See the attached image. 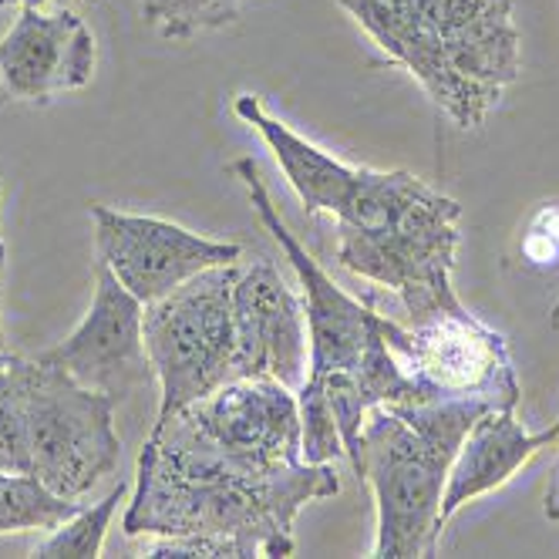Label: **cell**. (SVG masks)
Segmentation results:
<instances>
[{
  "mask_svg": "<svg viewBox=\"0 0 559 559\" xmlns=\"http://www.w3.org/2000/svg\"><path fill=\"white\" fill-rule=\"evenodd\" d=\"M229 169L247 186L250 206L257 210L266 233L280 243V250L287 253L304 287L310 361H307V378L300 388L313 394H328L347 412L361 415L365 408L357 405V381H361V374L371 368L374 357L388 347V337H384L388 317L378 313L371 304L344 294L331 280V273L304 250V243L290 233V226L273 206V195L263 182L257 158H236Z\"/></svg>",
  "mask_w": 559,
  "mask_h": 559,
  "instance_id": "8992f818",
  "label": "cell"
},
{
  "mask_svg": "<svg viewBox=\"0 0 559 559\" xmlns=\"http://www.w3.org/2000/svg\"><path fill=\"white\" fill-rule=\"evenodd\" d=\"M337 219V263L402 297L412 324L459 310L452 266L462 206L405 169L357 173Z\"/></svg>",
  "mask_w": 559,
  "mask_h": 559,
  "instance_id": "3957f363",
  "label": "cell"
},
{
  "mask_svg": "<svg viewBox=\"0 0 559 559\" xmlns=\"http://www.w3.org/2000/svg\"><path fill=\"white\" fill-rule=\"evenodd\" d=\"M85 502L51 492L37 475L0 468V536L51 533Z\"/></svg>",
  "mask_w": 559,
  "mask_h": 559,
  "instance_id": "2e32d148",
  "label": "cell"
},
{
  "mask_svg": "<svg viewBox=\"0 0 559 559\" xmlns=\"http://www.w3.org/2000/svg\"><path fill=\"white\" fill-rule=\"evenodd\" d=\"M145 24L166 41H189L195 34L226 27L243 14V0H139Z\"/></svg>",
  "mask_w": 559,
  "mask_h": 559,
  "instance_id": "e0dca14e",
  "label": "cell"
},
{
  "mask_svg": "<svg viewBox=\"0 0 559 559\" xmlns=\"http://www.w3.org/2000/svg\"><path fill=\"white\" fill-rule=\"evenodd\" d=\"M236 378H276L287 388H300L307 378L310 344L304 297H297L280 270L266 260L239 263L236 287Z\"/></svg>",
  "mask_w": 559,
  "mask_h": 559,
  "instance_id": "7c38bea8",
  "label": "cell"
},
{
  "mask_svg": "<svg viewBox=\"0 0 559 559\" xmlns=\"http://www.w3.org/2000/svg\"><path fill=\"white\" fill-rule=\"evenodd\" d=\"M552 442H559V421L556 425H549L546 431H539V445L546 449V445H552Z\"/></svg>",
  "mask_w": 559,
  "mask_h": 559,
  "instance_id": "cb8c5ba5",
  "label": "cell"
},
{
  "mask_svg": "<svg viewBox=\"0 0 559 559\" xmlns=\"http://www.w3.org/2000/svg\"><path fill=\"white\" fill-rule=\"evenodd\" d=\"M512 412L515 408H489L483 418H475V425L462 438V449L449 468V483L442 492L445 523L475 496L506 486L543 449L539 435H530Z\"/></svg>",
  "mask_w": 559,
  "mask_h": 559,
  "instance_id": "5bb4252c",
  "label": "cell"
},
{
  "mask_svg": "<svg viewBox=\"0 0 559 559\" xmlns=\"http://www.w3.org/2000/svg\"><path fill=\"white\" fill-rule=\"evenodd\" d=\"M148 559H250L247 546L233 536H206V533H189V536H155L142 549Z\"/></svg>",
  "mask_w": 559,
  "mask_h": 559,
  "instance_id": "d6986e66",
  "label": "cell"
},
{
  "mask_svg": "<svg viewBox=\"0 0 559 559\" xmlns=\"http://www.w3.org/2000/svg\"><path fill=\"white\" fill-rule=\"evenodd\" d=\"M459 129H478L515 85L512 0H337Z\"/></svg>",
  "mask_w": 559,
  "mask_h": 559,
  "instance_id": "7a4b0ae2",
  "label": "cell"
},
{
  "mask_svg": "<svg viewBox=\"0 0 559 559\" xmlns=\"http://www.w3.org/2000/svg\"><path fill=\"white\" fill-rule=\"evenodd\" d=\"M98 64L95 34L74 8H21L0 37V88L11 102L51 105L58 95L92 85Z\"/></svg>",
  "mask_w": 559,
  "mask_h": 559,
  "instance_id": "8fae6325",
  "label": "cell"
},
{
  "mask_svg": "<svg viewBox=\"0 0 559 559\" xmlns=\"http://www.w3.org/2000/svg\"><path fill=\"white\" fill-rule=\"evenodd\" d=\"M546 515L559 523V472H556L552 486H549V492H546Z\"/></svg>",
  "mask_w": 559,
  "mask_h": 559,
  "instance_id": "7402d4cb",
  "label": "cell"
},
{
  "mask_svg": "<svg viewBox=\"0 0 559 559\" xmlns=\"http://www.w3.org/2000/svg\"><path fill=\"white\" fill-rule=\"evenodd\" d=\"M92 219L98 263H105L118 284L145 307L169 297L195 273L243 257L239 243H219L173 219L122 213L102 203L92 206Z\"/></svg>",
  "mask_w": 559,
  "mask_h": 559,
  "instance_id": "9c48e42d",
  "label": "cell"
},
{
  "mask_svg": "<svg viewBox=\"0 0 559 559\" xmlns=\"http://www.w3.org/2000/svg\"><path fill=\"white\" fill-rule=\"evenodd\" d=\"M236 273L239 260L203 270L145 307V350L163 388L158 418L189 408L236 378Z\"/></svg>",
  "mask_w": 559,
  "mask_h": 559,
  "instance_id": "52a82bcc",
  "label": "cell"
},
{
  "mask_svg": "<svg viewBox=\"0 0 559 559\" xmlns=\"http://www.w3.org/2000/svg\"><path fill=\"white\" fill-rule=\"evenodd\" d=\"M486 412L489 405L475 397H428L418 405H378L368 412L347 459L378 506L374 556H438L449 468L462 438Z\"/></svg>",
  "mask_w": 559,
  "mask_h": 559,
  "instance_id": "277c9868",
  "label": "cell"
},
{
  "mask_svg": "<svg viewBox=\"0 0 559 559\" xmlns=\"http://www.w3.org/2000/svg\"><path fill=\"white\" fill-rule=\"evenodd\" d=\"M384 337L405 371L435 397H475L489 408H515L519 381L506 341L459 307L425 324L402 328L388 317Z\"/></svg>",
  "mask_w": 559,
  "mask_h": 559,
  "instance_id": "ba28073f",
  "label": "cell"
},
{
  "mask_svg": "<svg viewBox=\"0 0 559 559\" xmlns=\"http://www.w3.org/2000/svg\"><path fill=\"white\" fill-rule=\"evenodd\" d=\"M216 445L263 465L304 462L297 391L276 378H233L182 408Z\"/></svg>",
  "mask_w": 559,
  "mask_h": 559,
  "instance_id": "4fadbf2b",
  "label": "cell"
},
{
  "mask_svg": "<svg viewBox=\"0 0 559 559\" xmlns=\"http://www.w3.org/2000/svg\"><path fill=\"white\" fill-rule=\"evenodd\" d=\"M4 266H8V247H4V236H0V313H4ZM0 347H11L4 334V321H0Z\"/></svg>",
  "mask_w": 559,
  "mask_h": 559,
  "instance_id": "44dd1931",
  "label": "cell"
},
{
  "mask_svg": "<svg viewBox=\"0 0 559 559\" xmlns=\"http://www.w3.org/2000/svg\"><path fill=\"white\" fill-rule=\"evenodd\" d=\"M122 496H126V483L118 478V486H111V492L102 502L82 506L71 519H64L58 530H51L45 543L34 546V556H45V559H58V556L95 559V556H102L108 526H111L115 509H118V502H122Z\"/></svg>",
  "mask_w": 559,
  "mask_h": 559,
  "instance_id": "ac0fdd59",
  "label": "cell"
},
{
  "mask_svg": "<svg viewBox=\"0 0 559 559\" xmlns=\"http://www.w3.org/2000/svg\"><path fill=\"white\" fill-rule=\"evenodd\" d=\"M142 317L145 304H139L118 284L115 273L95 260V300L88 313L61 344L37 357L64 368L74 381L108 394L118 405L155 381L145 350Z\"/></svg>",
  "mask_w": 559,
  "mask_h": 559,
  "instance_id": "30bf717a",
  "label": "cell"
},
{
  "mask_svg": "<svg viewBox=\"0 0 559 559\" xmlns=\"http://www.w3.org/2000/svg\"><path fill=\"white\" fill-rule=\"evenodd\" d=\"M552 324H559V304L552 307Z\"/></svg>",
  "mask_w": 559,
  "mask_h": 559,
  "instance_id": "484cf974",
  "label": "cell"
},
{
  "mask_svg": "<svg viewBox=\"0 0 559 559\" xmlns=\"http://www.w3.org/2000/svg\"><path fill=\"white\" fill-rule=\"evenodd\" d=\"M11 361H14V354H11V347H0V378H4V374H8Z\"/></svg>",
  "mask_w": 559,
  "mask_h": 559,
  "instance_id": "d4e9b609",
  "label": "cell"
},
{
  "mask_svg": "<svg viewBox=\"0 0 559 559\" xmlns=\"http://www.w3.org/2000/svg\"><path fill=\"white\" fill-rule=\"evenodd\" d=\"M0 468L8 472H27L31 475V462H27V449H24V435H21V421L14 415V408L0 397Z\"/></svg>",
  "mask_w": 559,
  "mask_h": 559,
  "instance_id": "ffe728a7",
  "label": "cell"
},
{
  "mask_svg": "<svg viewBox=\"0 0 559 559\" xmlns=\"http://www.w3.org/2000/svg\"><path fill=\"white\" fill-rule=\"evenodd\" d=\"M337 492L334 462L263 465L216 445L186 412H176L155 421L139 455L122 530L129 539L233 536L250 556H290L297 512Z\"/></svg>",
  "mask_w": 559,
  "mask_h": 559,
  "instance_id": "6da1fadb",
  "label": "cell"
},
{
  "mask_svg": "<svg viewBox=\"0 0 559 559\" xmlns=\"http://www.w3.org/2000/svg\"><path fill=\"white\" fill-rule=\"evenodd\" d=\"M21 8H74L82 0H17Z\"/></svg>",
  "mask_w": 559,
  "mask_h": 559,
  "instance_id": "603a6c76",
  "label": "cell"
},
{
  "mask_svg": "<svg viewBox=\"0 0 559 559\" xmlns=\"http://www.w3.org/2000/svg\"><path fill=\"white\" fill-rule=\"evenodd\" d=\"M233 108L247 126H253L263 135V142L276 155V163H280V169H284L287 182L294 186L304 210L337 216L344 199L350 195V189L357 182L361 166H347V163H341V158H334L331 152H324L321 145H313L304 135H297L290 126L273 118L257 95H239L233 102Z\"/></svg>",
  "mask_w": 559,
  "mask_h": 559,
  "instance_id": "9a60e30c",
  "label": "cell"
},
{
  "mask_svg": "<svg viewBox=\"0 0 559 559\" xmlns=\"http://www.w3.org/2000/svg\"><path fill=\"white\" fill-rule=\"evenodd\" d=\"M0 397L14 408L24 435L31 475L82 502L122 462V438L115 431V402L74 381L64 368L41 357H17L0 378Z\"/></svg>",
  "mask_w": 559,
  "mask_h": 559,
  "instance_id": "5b68a950",
  "label": "cell"
}]
</instances>
